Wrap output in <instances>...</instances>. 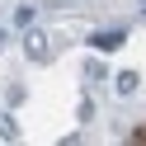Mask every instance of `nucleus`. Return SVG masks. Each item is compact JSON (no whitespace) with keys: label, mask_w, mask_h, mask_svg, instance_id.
Segmentation results:
<instances>
[{"label":"nucleus","mask_w":146,"mask_h":146,"mask_svg":"<svg viewBox=\"0 0 146 146\" xmlns=\"http://www.w3.org/2000/svg\"><path fill=\"white\" fill-rule=\"evenodd\" d=\"M24 57L29 61H47L52 57V42H47V29H24Z\"/></svg>","instance_id":"nucleus-1"},{"label":"nucleus","mask_w":146,"mask_h":146,"mask_svg":"<svg viewBox=\"0 0 146 146\" xmlns=\"http://www.w3.org/2000/svg\"><path fill=\"white\" fill-rule=\"evenodd\" d=\"M76 113H80V123H90V118H94V99L85 94V99H80V108H76Z\"/></svg>","instance_id":"nucleus-7"},{"label":"nucleus","mask_w":146,"mask_h":146,"mask_svg":"<svg viewBox=\"0 0 146 146\" xmlns=\"http://www.w3.org/2000/svg\"><path fill=\"white\" fill-rule=\"evenodd\" d=\"M132 137H137V141H146V127H137V132H132Z\"/></svg>","instance_id":"nucleus-9"},{"label":"nucleus","mask_w":146,"mask_h":146,"mask_svg":"<svg viewBox=\"0 0 146 146\" xmlns=\"http://www.w3.org/2000/svg\"><path fill=\"white\" fill-rule=\"evenodd\" d=\"M123 38H127L123 29H104V33H94V38H90V42H94L99 52H113V47H123Z\"/></svg>","instance_id":"nucleus-3"},{"label":"nucleus","mask_w":146,"mask_h":146,"mask_svg":"<svg viewBox=\"0 0 146 146\" xmlns=\"http://www.w3.org/2000/svg\"><path fill=\"white\" fill-rule=\"evenodd\" d=\"M33 24V5H19V10H14V29H29Z\"/></svg>","instance_id":"nucleus-6"},{"label":"nucleus","mask_w":146,"mask_h":146,"mask_svg":"<svg viewBox=\"0 0 146 146\" xmlns=\"http://www.w3.org/2000/svg\"><path fill=\"white\" fill-rule=\"evenodd\" d=\"M5 104H24V85H10V90H5Z\"/></svg>","instance_id":"nucleus-8"},{"label":"nucleus","mask_w":146,"mask_h":146,"mask_svg":"<svg viewBox=\"0 0 146 146\" xmlns=\"http://www.w3.org/2000/svg\"><path fill=\"white\" fill-rule=\"evenodd\" d=\"M85 80H94V85H99V80H108V66H104L99 57H90V61H85Z\"/></svg>","instance_id":"nucleus-4"},{"label":"nucleus","mask_w":146,"mask_h":146,"mask_svg":"<svg viewBox=\"0 0 146 146\" xmlns=\"http://www.w3.org/2000/svg\"><path fill=\"white\" fill-rule=\"evenodd\" d=\"M113 90H118V94H137V90H141V76H137V71H118V76H113Z\"/></svg>","instance_id":"nucleus-2"},{"label":"nucleus","mask_w":146,"mask_h":146,"mask_svg":"<svg viewBox=\"0 0 146 146\" xmlns=\"http://www.w3.org/2000/svg\"><path fill=\"white\" fill-rule=\"evenodd\" d=\"M0 47H5V29H0Z\"/></svg>","instance_id":"nucleus-10"},{"label":"nucleus","mask_w":146,"mask_h":146,"mask_svg":"<svg viewBox=\"0 0 146 146\" xmlns=\"http://www.w3.org/2000/svg\"><path fill=\"white\" fill-rule=\"evenodd\" d=\"M0 137H5V141H14V137H19V123H14L10 113H0Z\"/></svg>","instance_id":"nucleus-5"}]
</instances>
